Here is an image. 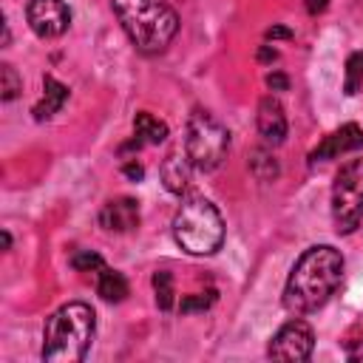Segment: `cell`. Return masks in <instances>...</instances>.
I'll return each mask as SVG.
<instances>
[{
  "instance_id": "484cf974",
  "label": "cell",
  "mask_w": 363,
  "mask_h": 363,
  "mask_svg": "<svg viewBox=\"0 0 363 363\" xmlns=\"http://www.w3.org/2000/svg\"><path fill=\"white\" fill-rule=\"evenodd\" d=\"M326 6H329V0H306L309 14H320V11H326Z\"/></svg>"
},
{
  "instance_id": "d4e9b609",
  "label": "cell",
  "mask_w": 363,
  "mask_h": 363,
  "mask_svg": "<svg viewBox=\"0 0 363 363\" xmlns=\"http://www.w3.org/2000/svg\"><path fill=\"white\" fill-rule=\"evenodd\" d=\"M258 60H261V62H272V60H278V51L269 48V45H261V48H258Z\"/></svg>"
},
{
  "instance_id": "30bf717a",
  "label": "cell",
  "mask_w": 363,
  "mask_h": 363,
  "mask_svg": "<svg viewBox=\"0 0 363 363\" xmlns=\"http://www.w3.org/2000/svg\"><path fill=\"white\" fill-rule=\"evenodd\" d=\"M255 122H258V133L264 136V142L269 145H281L286 139V113H284V105L275 99V96H264L258 102V113H255Z\"/></svg>"
},
{
  "instance_id": "9c48e42d",
  "label": "cell",
  "mask_w": 363,
  "mask_h": 363,
  "mask_svg": "<svg viewBox=\"0 0 363 363\" xmlns=\"http://www.w3.org/2000/svg\"><path fill=\"white\" fill-rule=\"evenodd\" d=\"M360 147H363V128L349 122V125H340L335 133L323 136V142L309 153V164L329 162V159H337L340 153H352V150H360Z\"/></svg>"
},
{
  "instance_id": "7402d4cb",
  "label": "cell",
  "mask_w": 363,
  "mask_h": 363,
  "mask_svg": "<svg viewBox=\"0 0 363 363\" xmlns=\"http://www.w3.org/2000/svg\"><path fill=\"white\" fill-rule=\"evenodd\" d=\"M267 88H272V91H286V88H289L286 74H278V71L267 74Z\"/></svg>"
},
{
  "instance_id": "8992f818",
  "label": "cell",
  "mask_w": 363,
  "mask_h": 363,
  "mask_svg": "<svg viewBox=\"0 0 363 363\" xmlns=\"http://www.w3.org/2000/svg\"><path fill=\"white\" fill-rule=\"evenodd\" d=\"M332 218L335 230L349 235L363 218V156L349 159L332 184Z\"/></svg>"
},
{
  "instance_id": "ffe728a7",
  "label": "cell",
  "mask_w": 363,
  "mask_h": 363,
  "mask_svg": "<svg viewBox=\"0 0 363 363\" xmlns=\"http://www.w3.org/2000/svg\"><path fill=\"white\" fill-rule=\"evenodd\" d=\"M216 303V292L207 289V292H196V295H184L182 303H179V312L187 315V312H204Z\"/></svg>"
},
{
  "instance_id": "603a6c76",
  "label": "cell",
  "mask_w": 363,
  "mask_h": 363,
  "mask_svg": "<svg viewBox=\"0 0 363 363\" xmlns=\"http://www.w3.org/2000/svg\"><path fill=\"white\" fill-rule=\"evenodd\" d=\"M122 170H125V176H128V179H133V182H139V179L145 176V167H142L139 162H128Z\"/></svg>"
},
{
  "instance_id": "8fae6325",
  "label": "cell",
  "mask_w": 363,
  "mask_h": 363,
  "mask_svg": "<svg viewBox=\"0 0 363 363\" xmlns=\"http://www.w3.org/2000/svg\"><path fill=\"white\" fill-rule=\"evenodd\" d=\"M99 224L108 233H130L139 224V204L130 196H119L111 199L102 210H99Z\"/></svg>"
},
{
  "instance_id": "6da1fadb",
  "label": "cell",
  "mask_w": 363,
  "mask_h": 363,
  "mask_svg": "<svg viewBox=\"0 0 363 363\" xmlns=\"http://www.w3.org/2000/svg\"><path fill=\"white\" fill-rule=\"evenodd\" d=\"M343 278V255L329 244L309 247L292 267L284 286V306L295 315L320 309Z\"/></svg>"
},
{
  "instance_id": "ac0fdd59",
  "label": "cell",
  "mask_w": 363,
  "mask_h": 363,
  "mask_svg": "<svg viewBox=\"0 0 363 363\" xmlns=\"http://www.w3.org/2000/svg\"><path fill=\"white\" fill-rule=\"evenodd\" d=\"M20 91H23V79H20L17 68L11 62H3L0 65V96L6 102H11L14 96H20Z\"/></svg>"
},
{
  "instance_id": "5bb4252c",
  "label": "cell",
  "mask_w": 363,
  "mask_h": 363,
  "mask_svg": "<svg viewBox=\"0 0 363 363\" xmlns=\"http://www.w3.org/2000/svg\"><path fill=\"white\" fill-rule=\"evenodd\" d=\"M96 292L102 301L108 303H119L128 298V281L122 272L116 269H108V267H99L96 269Z\"/></svg>"
},
{
  "instance_id": "7a4b0ae2",
  "label": "cell",
  "mask_w": 363,
  "mask_h": 363,
  "mask_svg": "<svg viewBox=\"0 0 363 363\" xmlns=\"http://www.w3.org/2000/svg\"><path fill=\"white\" fill-rule=\"evenodd\" d=\"M96 332V315L88 303L71 301L51 312L43 329V352L45 363H79L85 360L91 340Z\"/></svg>"
},
{
  "instance_id": "7c38bea8",
  "label": "cell",
  "mask_w": 363,
  "mask_h": 363,
  "mask_svg": "<svg viewBox=\"0 0 363 363\" xmlns=\"http://www.w3.org/2000/svg\"><path fill=\"white\" fill-rule=\"evenodd\" d=\"M68 85H62L60 79H54V77H45L43 79V96H40V102L34 105V119L37 122H45V119H51L65 102H68Z\"/></svg>"
},
{
  "instance_id": "d6986e66",
  "label": "cell",
  "mask_w": 363,
  "mask_h": 363,
  "mask_svg": "<svg viewBox=\"0 0 363 363\" xmlns=\"http://www.w3.org/2000/svg\"><path fill=\"white\" fill-rule=\"evenodd\" d=\"M363 85V51H354L349 60H346V82H343V91L349 96H354Z\"/></svg>"
},
{
  "instance_id": "cb8c5ba5",
  "label": "cell",
  "mask_w": 363,
  "mask_h": 363,
  "mask_svg": "<svg viewBox=\"0 0 363 363\" xmlns=\"http://www.w3.org/2000/svg\"><path fill=\"white\" fill-rule=\"evenodd\" d=\"M289 37H292V31L284 28V26H272V28H267V40H289Z\"/></svg>"
},
{
  "instance_id": "4316f807",
  "label": "cell",
  "mask_w": 363,
  "mask_h": 363,
  "mask_svg": "<svg viewBox=\"0 0 363 363\" xmlns=\"http://www.w3.org/2000/svg\"><path fill=\"white\" fill-rule=\"evenodd\" d=\"M3 250H11V235L3 230Z\"/></svg>"
},
{
  "instance_id": "ba28073f",
  "label": "cell",
  "mask_w": 363,
  "mask_h": 363,
  "mask_svg": "<svg viewBox=\"0 0 363 363\" xmlns=\"http://www.w3.org/2000/svg\"><path fill=\"white\" fill-rule=\"evenodd\" d=\"M26 20L31 31L40 40H51L68 31L71 26V9L62 0H28L26 6Z\"/></svg>"
},
{
  "instance_id": "44dd1931",
  "label": "cell",
  "mask_w": 363,
  "mask_h": 363,
  "mask_svg": "<svg viewBox=\"0 0 363 363\" xmlns=\"http://www.w3.org/2000/svg\"><path fill=\"white\" fill-rule=\"evenodd\" d=\"M71 267H74L77 272H91V269L105 267V261H102L96 252H91V250H77V252L71 255Z\"/></svg>"
},
{
  "instance_id": "e0dca14e",
  "label": "cell",
  "mask_w": 363,
  "mask_h": 363,
  "mask_svg": "<svg viewBox=\"0 0 363 363\" xmlns=\"http://www.w3.org/2000/svg\"><path fill=\"white\" fill-rule=\"evenodd\" d=\"M153 292H156V306L162 312H170L176 303V289H173V275L167 269L153 272Z\"/></svg>"
},
{
  "instance_id": "52a82bcc",
  "label": "cell",
  "mask_w": 363,
  "mask_h": 363,
  "mask_svg": "<svg viewBox=\"0 0 363 363\" xmlns=\"http://www.w3.org/2000/svg\"><path fill=\"white\" fill-rule=\"evenodd\" d=\"M312 349H315V332H312V326L306 320H289V323H284L275 332V337L267 346V354L272 360L301 363V360H309L312 357Z\"/></svg>"
},
{
  "instance_id": "277c9868",
  "label": "cell",
  "mask_w": 363,
  "mask_h": 363,
  "mask_svg": "<svg viewBox=\"0 0 363 363\" xmlns=\"http://www.w3.org/2000/svg\"><path fill=\"white\" fill-rule=\"evenodd\" d=\"M173 238L190 255H213L224 244L221 213L204 196H187L173 216Z\"/></svg>"
},
{
  "instance_id": "3957f363",
  "label": "cell",
  "mask_w": 363,
  "mask_h": 363,
  "mask_svg": "<svg viewBox=\"0 0 363 363\" xmlns=\"http://www.w3.org/2000/svg\"><path fill=\"white\" fill-rule=\"evenodd\" d=\"M111 6L122 31L142 54H162L179 31V14L167 0H111Z\"/></svg>"
},
{
  "instance_id": "5b68a950",
  "label": "cell",
  "mask_w": 363,
  "mask_h": 363,
  "mask_svg": "<svg viewBox=\"0 0 363 363\" xmlns=\"http://www.w3.org/2000/svg\"><path fill=\"white\" fill-rule=\"evenodd\" d=\"M227 150H230V130L210 111L196 108L184 130V156L190 159V164L196 170L210 173L224 162Z\"/></svg>"
},
{
  "instance_id": "2e32d148",
  "label": "cell",
  "mask_w": 363,
  "mask_h": 363,
  "mask_svg": "<svg viewBox=\"0 0 363 363\" xmlns=\"http://www.w3.org/2000/svg\"><path fill=\"white\" fill-rule=\"evenodd\" d=\"M250 173H252L258 182H272V179H278L281 167H278V162H275V156H272L269 150L255 147V150L250 153Z\"/></svg>"
},
{
  "instance_id": "9a60e30c",
  "label": "cell",
  "mask_w": 363,
  "mask_h": 363,
  "mask_svg": "<svg viewBox=\"0 0 363 363\" xmlns=\"http://www.w3.org/2000/svg\"><path fill=\"white\" fill-rule=\"evenodd\" d=\"M133 130H136V139L145 142V145H159L167 139V125L162 119H156L153 113L147 111H139L133 116Z\"/></svg>"
},
{
  "instance_id": "4fadbf2b",
  "label": "cell",
  "mask_w": 363,
  "mask_h": 363,
  "mask_svg": "<svg viewBox=\"0 0 363 363\" xmlns=\"http://www.w3.org/2000/svg\"><path fill=\"white\" fill-rule=\"evenodd\" d=\"M190 159L187 156H179V153H167V159L162 162V184L170 190V193H176V196H182V193H187V187H190Z\"/></svg>"
}]
</instances>
